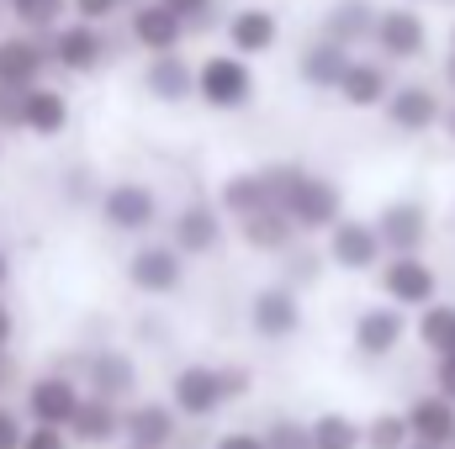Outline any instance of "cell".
<instances>
[{"label":"cell","instance_id":"6da1fadb","mask_svg":"<svg viewBox=\"0 0 455 449\" xmlns=\"http://www.w3.org/2000/svg\"><path fill=\"white\" fill-rule=\"evenodd\" d=\"M281 212H286L291 223H302V227H329L334 217H339V191H334L329 180L297 175L291 191H286V201H281Z\"/></svg>","mask_w":455,"mask_h":449},{"label":"cell","instance_id":"7a4b0ae2","mask_svg":"<svg viewBox=\"0 0 455 449\" xmlns=\"http://www.w3.org/2000/svg\"><path fill=\"white\" fill-rule=\"evenodd\" d=\"M32 418H37V429H69L75 423V413H80V391L64 381V375H43L37 386H32Z\"/></svg>","mask_w":455,"mask_h":449},{"label":"cell","instance_id":"3957f363","mask_svg":"<svg viewBox=\"0 0 455 449\" xmlns=\"http://www.w3.org/2000/svg\"><path fill=\"white\" fill-rule=\"evenodd\" d=\"M218 402H228L223 370H207V365H186V370L175 375V407H180V413L202 418V413H212Z\"/></svg>","mask_w":455,"mask_h":449},{"label":"cell","instance_id":"277c9868","mask_svg":"<svg viewBox=\"0 0 455 449\" xmlns=\"http://www.w3.org/2000/svg\"><path fill=\"white\" fill-rule=\"evenodd\" d=\"M408 429L419 445H435V449H451L455 445V402L451 397H419L413 413H408Z\"/></svg>","mask_w":455,"mask_h":449},{"label":"cell","instance_id":"5b68a950","mask_svg":"<svg viewBox=\"0 0 455 449\" xmlns=\"http://www.w3.org/2000/svg\"><path fill=\"white\" fill-rule=\"evenodd\" d=\"M381 286H387V296H392L397 307H424V302H435V270H429L424 259H392L387 275H381Z\"/></svg>","mask_w":455,"mask_h":449},{"label":"cell","instance_id":"8992f818","mask_svg":"<svg viewBox=\"0 0 455 449\" xmlns=\"http://www.w3.org/2000/svg\"><path fill=\"white\" fill-rule=\"evenodd\" d=\"M202 96L212 106H243L249 101V69L238 59H212L202 64Z\"/></svg>","mask_w":455,"mask_h":449},{"label":"cell","instance_id":"52a82bcc","mask_svg":"<svg viewBox=\"0 0 455 449\" xmlns=\"http://www.w3.org/2000/svg\"><path fill=\"white\" fill-rule=\"evenodd\" d=\"M122 434L132 439V449H164L170 445V434H175V418H170V407H132L127 418H122Z\"/></svg>","mask_w":455,"mask_h":449},{"label":"cell","instance_id":"ba28073f","mask_svg":"<svg viewBox=\"0 0 455 449\" xmlns=\"http://www.w3.org/2000/svg\"><path fill=\"white\" fill-rule=\"evenodd\" d=\"M376 254H381V232L376 227H365V223L334 227V259L344 270H365V264H376Z\"/></svg>","mask_w":455,"mask_h":449},{"label":"cell","instance_id":"9c48e42d","mask_svg":"<svg viewBox=\"0 0 455 449\" xmlns=\"http://www.w3.org/2000/svg\"><path fill=\"white\" fill-rule=\"evenodd\" d=\"M381 243H392L397 248V259H408L413 248H419V238H424V212L413 207V201H397V207H387L381 212Z\"/></svg>","mask_w":455,"mask_h":449},{"label":"cell","instance_id":"30bf717a","mask_svg":"<svg viewBox=\"0 0 455 449\" xmlns=\"http://www.w3.org/2000/svg\"><path fill=\"white\" fill-rule=\"evenodd\" d=\"M397 338H403V312H392V307H376L355 323L360 354H387V349H397Z\"/></svg>","mask_w":455,"mask_h":449},{"label":"cell","instance_id":"8fae6325","mask_svg":"<svg viewBox=\"0 0 455 449\" xmlns=\"http://www.w3.org/2000/svg\"><path fill=\"white\" fill-rule=\"evenodd\" d=\"M254 328L265 338H286L297 328V302H291V291H259L254 296Z\"/></svg>","mask_w":455,"mask_h":449},{"label":"cell","instance_id":"7c38bea8","mask_svg":"<svg viewBox=\"0 0 455 449\" xmlns=\"http://www.w3.org/2000/svg\"><path fill=\"white\" fill-rule=\"evenodd\" d=\"M175 280H180L175 248H143V254H132V286H143V291H170Z\"/></svg>","mask_w":455,"mask_h":449},{"label":"cell","instance_id":"4fadbf2b","mask_svg":"<svg viewBox=\"0 0 455 449\" xmlns=\"http://www.w3.org/2000/svg\"><path fill=\"white\" fill-rule=\"evenodd\" d=\"M107 223L112 227H148L154 223V196L143 191V185H116L112 196H107Z\"/></svg>","mask_w":455,"mask_h":449},{"label":"cell","instance_id":"5bb4252c","mask_svg":"<svg viewBox=\"0 0 455 449\" xmlns=\"http://www.w3.org/2000/svg\"><path fill=\"white\" fill-rule=\"evenodd\" d=\"M376 32H381V48L397 53V59H413V53L424 48V27H419L413 11H387V16L376 21Z\"/></svg>","mask_w":455,"mask_h":449},{"label":"cell","instance_id":"9a60e30c","mask_svg":"<svg viewBox=\"0 0 455 449\" xmlns=\"http://www.w3.org/2000/svg\"><path fill=\"white\" fill-rule=\"evenodd\" d=\"M132 32H138V43H143V48H175L186 27H180V16H175L170 5H148V11H138Z\"/></svg>","mask_w":455,"mask_h":449},{"label":"cell","instance_id":"2e32d148","mask_svg":"<svg viewBox=\"0 0 455 449\" xmlns=\"http://www.w3.org/2000/svg\"><path fill=\"white\" fill-rule=\"evenodd\" d=\"M85 445H107V439H116L122 434V418H116V407L112 402H80V413H75V423H69Z\"/></svg>","mask_w":455,"mask_h":449},{"label":"cell","instance_id":"e0dca14e","mask_svg":"<svg viewBox=\"0 0 455 449\" xmlns=\"http://www.w3.org/2000/svg\"><path fill=\"white\" fill-rule=\"evenodd\" d=\"M435 116H440V101H435L429 91H419V85H408V91H397V96H392V122H397V127H408V132L429 127Z\"/></svg>","mask_w":455,"mask_h":449},{"label":"cell","instance_id":"ac0fdd59","mask_svg":"<svg viewBox=\"0 0 455 449\" xmlns=\"http://www.w3.org/2000/svg\"><path fill=\"white\" fill-rule=\"evenodd\" d=\"M223 201L233 207V212H243V217H254V212L275 207V201H270V180H265V175H238V180H228Z\"/></svg>","mask_w":455,"mask_h":449},{"label":"cell","instance_id":"d6986e66","mask_svg":"<svg viewBox=\"0 0 455 449\" xmlns=\"http://www.w3.org/2000/svg\"><path fill=\"white\" fill-rule=\"evenodd\" d=\"M243 238H249L254 248H281V243L291 238V217H286L281 207H265V212L243 217Z\"/></svg>","mask_w":455,"mask_h":449},{"label":"cell","instance_id":"ffe728a7","mask_svg":"<svg viewBox=\"0 0 455 449\" xmlns=\"http://www.w3.org/2000/svg\"><path fill=\"white\" fill-rule=\"evenodd\" d=\"M212 238H218V217H212L207 207H191V212H180V223H175V243H180L186 254H202V248H212Z\"/></svg>","mask_w":455,"mask_h":449},{"label":"cell","instance_id":"44dd1931","mask_svg":"<svg viewBox=\"0 0 455 449\" xmlns=\"http://www.w3.org/2000/svg\"><path fill=\"white\" fill-rule=\"evenodd\" d=\"M64 96H53V91H32L27 101H21V122L32 127V132H59L64 127Z\"/></svg>","mask_w":455,"mask_h":449},{"label":"cell","instance_id":"7402d4cb","mask_svg":"<svg viewBox=\"0 0 455 449\" xmlns=\"http://www.w3.org/2000/svg\"><path fill=\"white\" fill-rule=\"evenodd\" d=\"M228 32H233V43H238L243 53H259V48H270V43H275V21H270L265 11H238Z\"/></svg>","mask_w":455,"mask_h":449},{"label":"cell","instance_id":"603a6c76","mask_svg":"<svg viewBox=\"0 0 455 449\" xmlns=\"http://www.w3.org/2000/svg\"><path fill=\"white\" fill-rule=\"evenodd\" d=\"M91 381H96V397L112 402L122 391H132V365H127L122 354H101V359L91 365Z\"/></svg>","mask_w":455,"mask_h":449},{"label":"cell","instance_id":"cb8c5ba5","mask_svg":"<svg viewBox=\"0 0 455 449\" xmlns=\"http://www.w3.org/2000/svg\"><path fill=\"white\" fill-rule=\"evenodd\" d=\"M59 59H64L69 69H91V64L101 59L96 32H91V27H64V32H59Z\"/></svg>","mask_w":455,"mask_h":449},{"label":"cell","instance_id":"d4e9b609","mask_svg":"<svg viewBox=\"0 0 455 449\" xmlns=\"http://www.w3.org/2000/svg\"><path fill=\"white\" fill-rule=\"evenodd\" d=\"M37 75V48L32 43H0V85H27Z\"/></svg>","mask_w":455,"mask_h":449},{"label":"cell","instance_id":"484cf974","mask_svg":"<svg viewBox=\"0 0 455 449\" xmlns=\"http://www.w3.org/2000/svg\"><path fill=\"white\" fill-rule=\"evenodd\" d=\"M355 445H365V429H355L339 413H323L313 423V449H355Z\"/></svg>","mask_w":455,"mask_h":449},{"label":"cell","instance_id":"4316f807","mask_svg":"<svg viewBox=\"0 0 455 449\" xmlns=\"http://www.w3.org/2000/svg\"><path fill=\"white\" fill-rule=\"evenodd\" d=\"M419 338L445 359V354H455V307H429L424 318H419Z\"/></svg>","mask_w":455,"mask_h":449},{"label":"cell","instance_id":"83f0119b","mask_svg":"<svg viewBox=\"0 0 455 449\" xmlns=\"http://www.w3.org/2000/svg\"><path fill=\"white\" fill-rule=\"evenodd\" d=\"M302 75L313 80V85H344V75H349V64H344V53L329 43V48H313L307 59H302Z\"/></svg>","mask_w":455,"mask_h":449},{"label":"cell","instance_id":"f1b7e54d","mask_svg":"<svg viewBox=\"0 0 455 449\" xmlns=\"http://www.w3.org/2000/svg\"><path fill=\"white\" fill-rule=\"evenodd\" d=\"M339 91L355 101V106H371V101L387 96V80H381V69H371V64H349V75H344Z\"/></svg>","mask_w":455,"mask_h":449},{"label":"cell","instance_id":"f546056e","mask_svg":"<svg viewBox=\"0 0 455 449\" xmlns=\"http://www.w3.org/2000/svg\"><path fill=\"white\" fill-rule=\"evenodd\" d=\"M148 91H154V96H164V101H180V96L191 91V75H186V64H175V59H159V64L148 69Z\"/></svg>","mask_w":455,"mask_h":449},{"label":"cell","instance_id":"4dcf8cb0","mask_svg":"<svg viewBox=\"0 0 455 449\" xmlns=\"http://www.w3.org/2000/svg\"><path fill=\"white\" fill-rule=\"evenodd\" d=\"M408 418H397V413H381L371 429H365V445L371 449H408Z\"/></svg>","mask_w":455,"mask_h":449},{"label":"cell","instance_id":"1f68e13d","mask_svg":"<svg viewBox=\"0 0 455 449\" xmlns=\"http://www.w3.org/2000/svg\"><path fill=\"white\" fill-rule=\"evenodd\" d=\"M329 27H334V37H360V32H371V11H365L360 0H344Z\"/></svg>","mask_w":455,"mask_h":449},{"label":"cell","instance_id":"d6a6232c","mask_svg":"<svg viewBox=\"0 0 455 449\" xmlns=\"http://www.w3.org/2000/svg\"><path fill=\"white\" fill-rule=\"evenodd\" d=\"M265 449H313V429H302V423H275V429L265 434Z\"/></svg>","mask_w":455,"mask_h":449},{"label":"cell","instance_id":"836d02e7","mask_svg":"<svg viewBox=\"0 0 455 449\" xmlns=\"http://www.w3.org/2000/svg\"><path fill=\"white\" fill-rule=\"evenodd\" d=\"M21 445H27V434H21L16 413H5V407H0V449H21Z\"/></svg>","mask_w":455,"mask_h":449},{"label":"cell","instance_id":"e575fe53","mask_svg":"<svg viewBox=\"0 0 455 449\" xmlns=\"http://www.w3.org/2000/svg\"><path fill=\"white\" fill-rule=\"evenodd\" d=\"M16 11L27 21H48V16H59V0H16Z\"/></svg>","mask_w":455,"mask_h":449},{"label":"cell","instance_id":"d590c367","mask_svg":"<svg viewBox=\"0 0 455 449\" xmlns=\"http://www.w3.org/2000/svg\"><path fill=\"white\" fill-rule=\"evenodd\" d=\"M21 449H69V445H64V434H59V429H32Z\"/></svg>","mask_w":455,"mask_h":449},{"label":"cell","instance_id":"8d00e7d4","mask_svg":"<svg viewBox=\"0 0 455 449\" xmlns=\"http://www.w3.org/2000/svg\"><path fill=\"white\" fill-rule=\"evenodd\" d=\"M218 449H265V439H259V434H223Z\"/></svg>","mask_w":455,"mask_h":449},{"label":"cell","instance_id":"74e56055","mask_svg":"<svg viewBox=\"0 0 455 449\" xmlns=\"http://www.w3.org/2000/svg\"><path fill=\"white\" fill-rule=\"evenodd\" d=\"M440 397H451V402H455V354L440 359Z\"/></svg>","mask_w":455,"mask_h":449},{"label":"cell","instance_id":"f35d334b","mask_svg":"<svg viewBox=\"0 0 455 449\" xmlns=\"http://www.w3.org/2000/svg\"><path fill=\"white\" fill-rule=\"evenodd\" d=\"M75 5H80V16H85V21H96V16H107V11H112L116 0H75Z\"/></svg>","mask_w":455,"mask_h":449},{"label":"cell","instance_id":"ab89813d","mask_svg":"<svg viewBox=\"0 0 455 449\" xmlns=\"http://www.w3.org/2000/svg\"><path fill=\"white\" fill-rule=\"evenodd\" d=\"M243 386H249V375H243L238 365H233V370H223V391H228V397H238Z\"/></svg>","mask_w":455,"mask_h":449},{"label":"cell","instance_id":"60d3db41","mask_svg":"<svg viewBox=\"0 0 455 449\" xmlns=\"http://www.w3.org/2000/svg\"><path fill=\"white\" fill-rule=\"evenodd\" d=\"M159 5H170V11H175V16L186 21V16H196V11H202L207 0H159Z\"/></svg>","mask_w":455,"mask_h":449},{"label":"cell","instance_id":"b9f144b4","mask_svg":"<svg viewBox=\"0 0 455 449\" xmlns=\"http://www.w3.org/2000/svg\"><path fill=\"white\" fill-rule=\"evenodd\" d=\"M11 338V318H5V307H0V343Z\"/></svg>","mask_w":455,"mask_h":449},{"label":"cell","instance_id":"7bdbcfd3","mask_svg":"<svg viewBox=\"0 0 455 449\" xmlns=\"http://www.w3.org/2000/svg\"><path fill=\"white\" fill-rule=\"evenodd\" d=\"M408 449H435V445H408Z\"/></svg>","mask_w":455,"mask_h":449},{"label":"cell","instance_id":"ee69618b","mask_svg":"<svg viewBox=\"0 0 455 449\" xmlns=\"http://www.w3.org/2000/svg\"><path fill=\"white\" fill-rule=\"evenodd\" d=\"M0 280H5V259H0Z\"/></svg>","mask_w":455,"mask_h":449}]
</instances>
